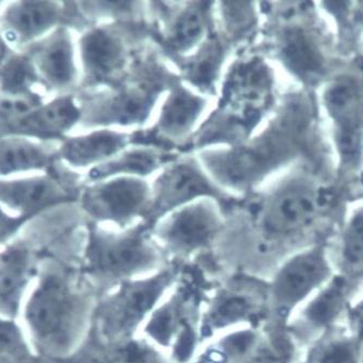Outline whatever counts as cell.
Here are the masks:
<instances>
[{"mask_svg":"<svg viewBox=\"0 0 363 363\" xmlns=\"http://www.w3.org/2000/svg\"><path fill=\"white\" fill-rule=\"evenodd\" d=\"M362 180H363V176H362Z\"/></svg>","mask_w":363,"mask_h":363,"instance_id":"cell-38","label":"cell"},{"mask_svg":"<svg viewBox=\"0 0 363 363\" xmlns=\"http://www.w3.org/2000/svg\"><path fill=\"white\" fill-rule=\"evenodd\" d=\"M51 155L40 145L23 138L0 140V175L46 167Z\"/></svg>","mask_w":363,"mask_h":363,"instance_id":"cell-29","label":"cell"},{"mask_svg":"<svg viewBox=\"0 0 363 363\" xmlns=\"http://www.w3.org/2000/svg\"><path fill=\"white\" fill-rule=\"evenodd\" d=\"M149 40L147 20H116L88 28L79 44L83 87L100 89L120 81Z\"/></svg>","mask_w":363,"mask_h":363,"instance_id":"cell-7","label":"cell"},{"mask_svg":"<svg viewBox=\"0 0 363 363\" xmlns=\"http://www.w3.org/2000/svg\"><path fill=\"white\" fill-rule=\"evenodd\" d=\"M60 3L51 1H20L5 14L8 40L26 43L45 34L62 18Z\"/></svg>","mask_w":363,"mask_h":363,"instance_id":"cell-26","label":"cell"},{"mask_svg":"<svg viewBox=\"0 0 363 363\" xmlns=\"http://www.w3.org/2000/svg\"><path fill=\"white\" fill-rule=\"evenodd\" d=\"M34 65L45 83L52 89L67 90L75 86L79 71L73 42L67 28H60L51 33L35 53Z\"/></svg>","mask_w":363,"mask_h":363,"instance_id":"cell-20","label":"cell"},{"mask_svg":"<svg viewBox=\"0 0 363 363\" xmlns=\"http://www.w3.org/2000/svg\"><path fill=\"white\" fill-rule=\"evenodd\" d=\"M81 122V110L73 96H63L18 118L11 125L14 133H28L44 138L62 137Z\"/></svg>","mask_w":363,"mask_h":363,"instance_id":"cell-24","label":"cell"},{"mask_svg":"<svg viewBox=\"0 0 363 363\" xmlns=\"http://www.w3.org/2000/svg\"><path fill=\"white\" fill-rule=\"evenodd\" d=\"M130 145V131L94 129L83 136L67 139L60 147V157L73 167L94 168Z\"/></svg>","mask_w":363,"mask_h":363,"instance_id":"cell-18","label":"cell"},{"mask_svg":"<svg viewBox=\"0 0 363 363\" xmlns=\"http://www.w3.org/2000/svg\"><path fill=\"white\" fill-rule=\"evenodd\" d=\"M37 79L34 63L22 55H11L0 65V89L9 96H30Z\"/></svg>","mask_w":363,"mask_h":363,"instance_id":"cell-31","label":"cell"},{"mask_svg":"<svg viewBox=\"0 0 363 363\" xmlns=\"http://www.w3.org/2000/svg\"><path fill=\"white\" fill-rule=\"evenodd\" d=\"M179 155L153 147L130 145L113 159L90 168L88 179L94 182L120 176L145 179L163 169Z\"/></svg>","mask_w":363,"mask_h":363,"instance_id":"cell-23","label":"cell"},{"mask_svg":"<svg viewBox=\"0 0 363 363\" xmlns=\"http://www.w3.org/2000/svg\"><path fill=\"white\" fill-rule=\"evenodd\" d=\"M361 363H363V359H362V361H361Z\"/></svg>","mask_w":363,"mask_h":363,"instance_id":"cell-37","label":"cell"},{"mask_svg":"<svg viewBox=\"0 0 363 363\" xmlns=\"http://www.w3.org/2000/svg\"><path fill=\"white\" fill-rule=\"evenodd\" d=\"M150 186L151 198L143 219L150 227L176 209L201 199L216 201L227 216L241 198L217 186L194 155H180L161 169Z\"/></svg>","mask_w":363,"mask_h":363,"instance_id":"cell-9","label":"cell"},{"mask_svg":"<svg viewBox=\"0 0 363 363\" xmlns=\"http://www.w3.org/2000/svg\"><path fill=\"white\" fill-rule=\"evenodd\" d=\"M208 108V100L178 79L168 89L155 124L130 131V145L182 155Z\"/></svg>","mask_w":363,"mask_h":363,"instance_id":"cell-12","label":"cell"},{"mask_svg":"<svg viewBox=\"0 0 363 363\" xmlns=\"http://www.w3.org/2000/svg\"><path fill=\"white\" fill-rule=\"evenodd\" d=\"M163 60L157 49L147 47L120 81L110 87L86 90L77 100L82 126L96 129L145 126L161 98L180 79Z\"/></svg>","mask_w":363,"mask_h":363,"instance_id":"cell-4","label":"cell"},{"mask_svg":"<svg viewBox=\"0 0 363 363\" xmlns=\"http://www.w3.org/2000/svg\"><path fill=\"white\" fill-rule=\"evenodd\" d=\"M150 198L151 186L143 178L120 176L85 186L81 207L91 223L126 229L145 219Z\"/></svg>","mask_w":363,"mask_h":363,"instance_id":"cell-14","label":"cell"},{"mask_svg":"<svg viewBox=\"0 0 363 363\" xmlns=\"http://www.w3.org/2000/svg\"><path fill=\"white\" fill-rule=\"evenodd\" d=\"M274 57L297 79L311 82L319 77L323 63L321 53L308 33L297 24H285L274 30L269 47Z\"/></svg>","mask_w":363,"mask_h":363,"instance_id":"cell-17","label":"cell"},{"mask_svg":"<svg viewBox=\"0 0 363 363\" xmlns=\"http://www.w3.org/2000/svg\"><path fill=\"white\" fill-rule=\"evenodd\" d=\"M352 283L334 274L321 289L291 315L286 322L291 340L311 344L318 337L340 325L352 301Z\"/></svg>","mask_w":363,"mask_h":363,"instance_id":"cell-15","label":"cell"},{"mask_svg":"<svg viewBox=\"0 0 363 363\" xmlns=\"http://www.w3.org/2000/svg\"><path fill=\"white\" fill-rule=\"evenodd\" d=\"M344 320L346 329L363 342V296L350 301Z\"/></svg>","mask_w":363,"mask_h":363,"instance_id":"cell-34","label":"cell"},{"mask_svg":"<svg viewBox=\"0 0 363 363\" xmlns=\"http://www.w3.org/2000/svg\"><path fill=\"white\" fill-rule=\"evenodd\" d=\"M325 102L332 118L337 123L338 147L348 160L357 157L360 150L361 98L356 85L338 81L330 86Z\"/></svg>","mask_w":363,"mask_h":363,"instance_id":"cell-19","label":"cell"},{"mask_svg":"<svg viewBox=\"0 0 363 363\" xmlns=\"http://www.w3.org/2000/svg\"><path fill=\"white\" fill-rule=\"evenodd\" d=\"M268 313V284L253 277L235 278L209 297L199 322V335L214 337L242 327H256Z\"/></svg>","mask_w":363,"mask_h":363,"instance_id":"cell-13","label":"cell"},{"mask_svg":"<svg viewBox=\"0 0 363 363\" xmlns=\"http://www.w3.org/2000/svg\"><path fill=\"white\" fill-rule=\"evenodd\" d=\"M233 51V47L215 26L196 50L170 62L184 85L204 97H215Z\"/></svg>","mask_w":363,"mask_h":363,"instance_id":"cell-16","label":"cell"},{"mask_svg":"<svg viewBox=\"0 0 363 363\" xmlns=\"http://www.w3.org/2000/svg\"><path fill=\"white\" fill-rule=\"evenodd\" d=\"M30 250L24 244H14L0 254V315L14 318L22 295L30 279L36 276Z\"/></svg>","mask_w":363,"mask_h":363,"instance_id":"cell-22","label":"cell"},{"mask_svg":"<svg viewBox=\"0 0 363 363\" xmlns=\"http://www.w3.org/2000/svg\"><path fill=\"white\" fill-rule=\"evenodd\" d=\"M252 1H218L215 4L217 30L235 51L252 47L259 26L260 9Z\"/></svg>","mask_w":363,"mask_h":363,"instance_id":"cell-27","label":"cell"},{"mask_svg":"<svg viewBox=\"0 0 363 363\" xmlns=\"http://www.w3.org/2000/svg\"><path fill=\"white\" fill-rule=\"evenodd\" d=\"M169 264L145 221L126 229L88 223L79 270L99 296L121 283L157 274Z\"/></svg>","mask_w":363,"mask_h":363,"instance_id":"cell-5","label":"cell"},{"mask_svg":"<svg viewBox=\"0 0 363 363\" xmlns=\"http://www.w3.org/2000/svg\"><path fill=\"white\" fill-rule=\"evenodd\" d=\"M252 363H282L280 362V361L278 360H272V359H258V360L254 361V362Z\"/></svg>","mask_w":363,"mask_h":363,"instance_id":"cell-36","label":"cell"},{"mask_svg":"<svg viewBox=\"0 0 363 363\" xmlns=\"http://www.w3.org/2000/svg\"><path fill=\"white\" fill-rule=\"evenodd\" d=\"M177 279V264H169L157 274L121 283L100 295L88 336L104 350L127 347L175 288Z\"/></svg>","mask_w":363,"mask_h":363,"instance_id":"cell-6","label":"cell"},{"mask_svg":"<svg viewBox=\"0 0 363 363\" xmlns=\"http://www.w3.org/2000/svg\"><path fill=\"white\" fill-rule=\"evenodd\" d=\"M335 264V274L345 277L350 282L363 279V209L348 223Z\"/></svg>","mask_w":363,"mask_h":363,"instance_id":"cell-30","label":"cell"},{"mask_svg":"<svg viewBox=\"0 0 363 363\" xmlns=\"http://www.w3.org/2000/svg\"><path fill=\"white\" fill-rule=\"evenodd\" d=\"M24 218H12L7 216L0 208V244L10 239L12 235H14L18 227L23 223Z\"/></svg>","mask_w":363,"mask_h":363,"instance_id":"cell-35","label":"cell"},{"mask_svg":"<svg viewBox=\"0 0 363 363\" xmlns=\"http://www.w3.org/2000/svg\"><path fill=\"white\" fill-rule=\"evenodd\" d=\"M362 359L363 342L337 325L307 346L301 363H361Z\"/></svg>","mask_w":363,"mask_h":363,"instance_id":"cell-28","label":"cell"},{"mask_svg":"<svg viewBox=\"0 0 363 363\" xmlns=\"http://www.w3.org/2000/svg\"><path fill=\"white\" fill-rule=\"evenodd\" d=\"M303 122L305 113L299 102L289 100L264 129L245 143L201 150L196 157L223 190L233 196H248L294 157Z\"/></svg>","mask_w":363,"mask_h":363,"instance_id":"cell-3","label":"cell"},{"mask_svg":"<svg viewBox=\"0 0 363 363\" xmlns=\"http://www.w3.org/2000/svg\"><path fill=\"white\" fill-rule=\"evenodd\" d=\"M216 1H147L150 40L166 60L196 50L216 26Z\"/></svg>","mask_w":363,"mask_h":363,"instance_id":"cell-10","label":"cell"},{"mask_svg":"<svg viewBox=\"0 0 363 363\" xmlns=\"http://www.w3.org/2000/svg\"><path fill=\"white\" fill-rule=\"evenodd\" d=\"M72 191L52 178L0 182V200L30 215L57 203L73 200Z\"/></svg>","mask_w":363,"mask_h":363,"instance_id":"cell-25","label":"cell"},{"mask_svg":"<svg viewBox=\"0 0 363 363\" xmlns=\"http://www.w3.org/2000/svg\"><path fill=\"white\" fill-rule=\"evenodd\" d=\"M225 220L216 201L201 199L157 220L151 227V235L168 262L177 264L217 245L225 231Z\"/></svg>","mask_w":363,"mask_h":363,"instance_id":"cell-8","label":"cell"},{"mask_svg":"<svg viewBox=\"0 0 363 363\" xmlns=\"http://www.w3.org/2000/svg\"><path fill=\"white\" fill-rule=\"evenodd\" d=\"M217 94L216 106L202 121L184 153L235 147L257 133L274 104V76L264 55L252 47L237 52L225 67Z\"/></svg>","mask_w":363,"mask_h":363,"instance_id":"cell-2","label":"cell"},{"mask_svg":"<svg viewBox=\"0 0 363 363\" xmlns=\"http://www.w3.org/2000/svg\"><path fill=\"white\" fill-rule=\"evenodd\" d=\"M46 259L24 317L37 352L61 362L73 357L87 340L99 294L79 267L52 257Z\"/></svg>","mask_w":363,"mask_h":363,"instance_id":"cell-1","label":"cell"},{"mask_svg":"<svg viewBox=\"0 0 363 363\" xmlns=\"http://www.w3.org/2000/svg\"><path fill=\"white\" fill-rule=\"evenodd\" d=\"M32 354L13 320L0 319V363H33Z\"/></svg>","mask_w":363,"mask_h":363,"instance_id":"cell-32","label":"cell"},{"mask_svg":"<svg viewBox=\"0 0 363 363\" xmlns=\"http://www.w3.org/2000/svg\"><path fill=\"white\" fill-rule=\"evenodd\" d=\"M40 106L36 98L32 96H11V98H0V120L3 118H22L33 108Z\"/></svg>","mask_w":363,"mask_h":363,"instance_id":"cell-33","label":"cell"},{"mask_svg":"<svg viewBox=\"0 0 363 363\" xmlns=\"http://www.w3.org/2000/svg\"><path fill=\"white\" fill-rule=\"evenodd\" d=\"M260 328L242 327L209 338L194 354V363H252L260 359L264 346Z\"/></svg>","mask_w":363,"mask_h":363,"instance_id":"cell-21","label":"cell"},{"mask_svg":"<svg viewBox=\"0 0 363 363\" xmlns=\"http://www.w3.org/2000/svg\"><path fill=\"white\" fill-rule=\"evenodd\" d=\"M335 274L332 259L320 246L295 252L283 259L270 276L268 315L285 324Z\"/></svg>","mask_w":363,"mask_h":363,"instance_id":"cell-11","label":"cell"}]
</instances>
